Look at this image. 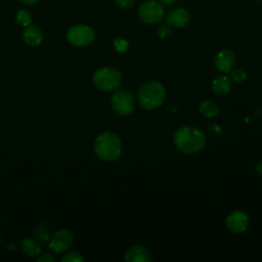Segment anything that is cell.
Listing matches in <instances>:
<instances>
[{
    "label": "cell",
    "instance_id": "6da1fadb",
    "mask_svg": "<svg viewBox=\"0 0 262 262\" xmlns=\"http://www.w3.org/2000/svg\"><path fill=\"white\" fill-rule=\"evenodd\" d=\"M174 144L185 154H194L202 150L206 144L203 131L194 126H183L174 133Z\"/></svg>",
    "mask_w": 262,
    "mask_h": 262
},
{
    "label": "cell",
    "instance_id": "7a4b0ae2",
    "mask_svg": "<svg viewBox=\"0 0 262 262\" xmlns=\"http://www.w3.org/2000/svg\"><path fill=\"white\" fill-rule=\"evenodd\" d=\"M94 151L102 161L117 160L122 154V142L120 137L113 132L100 133L94 141Z\"/></svg>",
    "mask_w": 262,
    "mask_h": 262
},
{
    "label": "cell",
    "instance_id": "3957f363",
    "mask_svg": "<svg viewBox=\"0 0 262 262\" xmlns=\"http://www.w3.org/2000/svg\"><path fill=\"white\" fill-rule=\"evenodd\" d=\"M166 96L164 86L158 81H149L143 84L138 91V102L145 110L159 107Z\"/></svg>",
    "mask_w": 262,
    "mask_h": 262
},
{
    "label": "cell",
    "instance_id": "277c9868",
    "mask_svg": "<svg viewBox=\"0 0 262 262\" xmlns=\"http://www.w3.org/2000/svg\"><path fill=\"white\" fill-rule=\"evenodd\" d=\"M94 86L105 92L116 91L122 82V75L120 71L115 68H102L97 70L92 78Z\"/></svg>",
    "mask_w": 262,
    "mask_h": 262
},
{
    "label": "cell",
    "instance_id": "5b68a950",
    "mask_svg": "<svg viewBox=\"0 0 262 262\" xmlns=\"http://www.w3.org/2000/svg\"><path fill=\"white\" fill-rule=\"evenodd\" d=\"M113 111L119 116L131 115L135 108V99L128 90H116L111 98Z\"/></svg>",
    "mask_w": 262,
    "mask_h": 262
},
{
    "label": "cell",
    "instance_id": "8992f818",
    "mask_svg": "<svg viewBox=\"0 0 262 262\" xmlns=\"http://www.w3.org/2000/svg\"><path fill=\"white\" fill-rule=\"evenodd\" d=\"M67 37L71 44L78 47H85L93 42L95 34L89 26L76 25L68 31Z\"/></svg>",
    "mask_w": 262,
    "mask_h": 262
},
{
    "label": "cell",
    "instance_id": "52a82bcc",
    "mask_svg": "<svg viewBox=\"0 0 262 262\" xmlns=\"http://www.w3.org/2000/svg\"><path fill=\"white\" fill-rule=\"evenodd\" d=\"M164 13L163 5L156 0L143 2L138 8V14L141 20L149 25H155L162 20Z\"/></svg>",
    "mask_w": 262,
    "mask_h": 262
},
{
    "label": "cell",
    "instance_id": "ba28073f",
    "mask_svg": "<svg viewBox=\"0 0 262 262\" xmlns=\"http://www.w3.org/2000/svg\"><path fill=\"white\" fill-rule=\"evenodd\" d=\"M74 243V233L69 229L57 230L50 238L48 248L55 253H62L70 249Z\"/></svg>",
    "mask_w": 262,
    "mask_h": 262
},
{
    "label": "cell",
    "instance_id": "9c48e42d",
    "mask_svg": "<svg viewBox=\"0 0 262 262\" xmlns=\"http://www.w3.org/2000/svg\"><path fill=\"white\" fill-rule=\"evenodd\" d=\"M249 223V217L244 211H233L226 217L225 220L227 229L233 233L244 232L248 228Z\"/></svg>",
    "mask_w": 262,
    "mask_h": 262
},
{
    "label": "cell",
    "instance_id": "30bf717a",
    "mask_svg": "<svg viewBox=\"0 0 262 262\" xmlns=\"http://www.w3.org/2000/svg\"><path fill=\"white\" fill-rule=\"evenodd\" d=\"M214 64L220 72L230 73L235 64V55L229 49H221L215 55Z\"/></svg>",
    "mask_w": 262,
    "mask_h": 262
},
{
    "label": "cell",
    "instance_id": "8fae6325",
    "mask_svg": "<svg viewBox=\"0 0 262 262\" xmlns=\"http://www.w3.org/2000/svg\"><path fill=\"white\" fill-rule=\"evenodd\" d=\"M190 21L189 12L181 7L174 8L169 11L167 15V23L171 27L175 28H184Z\"/></svg>",
    "mask_w": 262,
    "mask_h": 262
},
{
    "label": "cell",
    "instance_id": "7c38bea8",
    "mask_svg": "<svg viewBox=\"0 0 262 262\" xmlns=\"http://www.w3.org/2000/svg\"><path fill=\"white\" fill-rule=\"evenodd\" d=\"M125 260L129 262H150L152 257L145 247L141 245H134L127 250Z\"/></svg>",
    "mask_w": 262,
    "mask_h": 262
},
{
    "label": "cell",
    "instance_id": "4fadbf2b",
    "mask_svg": "<svg viewBox=\"0 0 262 262\" xmlns=\"http://www.w3.org/2000/svg\"><path fill=\"white\" fill-rule=\"evenodd\" d=\"M231 79L226 75H218L214 78L212 83V89L213 91L220 96H223L227 94L231 89Z\"/></svg>",
    "mask_w": 262,
    "mask_h": 262
},
{
    "label": "cell",
    "instance_id": "5bb4252c",
    "mask_svg": "<svg viewBox=\"0 0 262 262\" xmlns=\"http://www.w3.org/2000/svg\"><path fill=\"white\" fill-rule=\"evenodd\" d=\"M23 38L29 46H38L43 40V34L38 27L28 26L23 33Z\"/></svg>",
    "mask_w": 262,
    "mask_h": 262
},
{
    "label": "cell",
    "instance_id": "9a60e30c",
    "mask_svg": "<svg viewBox=\"0 0 262 262\" xmlns=\"http://www.w3.org/2000/svg\"><path fill=\"white\" fill-rule=\"evenodd\" d=\"M21 250L29 257H37L41 254L39 242L31 237H27L21 242Z\"/></svg>",
    "mask_w": 262,
    "mask_h": 262
},
{
    "label": "cell",
    "instance_id": "2e32d148",
    "mask_svg": "<svg viewBox=\"0 0 262 262\" xmlns=\"http://www.w3.org/2000/svg\"><path fill=\"white\" fill-rule=\"evenodd\" d=\"M199 111H200L201 115H203L206 118H215L219 115L220 107L215 101L207 99V100H204L200 104Z\"/></svg>",
    "mask_w": 262,
    "mask_h": 262
},
{
    "label": "cell",
    "instance_id": "e0dca14e",
    "mask_svg": "<svg viewBox=\"0 0 262 262\" xmlns=\"http://www.w3.org/2000/svg\"><path fill=\"white\" fill-rule=\"evenodd\" d=\"M15 21L21 27H28L32 23V15L26 9H20L15 15Z\"/></svg>",
    "mask_w": 262,
    "mask_h": 262
},
{
    "label": "cell",
    "instance_id": "ac0fdd59",
    "mask_svg": "<svg viewBox=\"0 0 262 262\" xmlns=\"http://www.w3.org/2000/svg\"><path fill=\"white\" fill-rule=\"evenodd\" d=\"M49 230H48V228L45 226V225H43V224H40L37 228H36V230H35V238L38 241V242H42V243H44V242H46V241H48L49 239Z\"/></svg>",
    "mask_w": 262,
    "mask_h": 262
},
{
    "label": "cell",
    "instance_id": "d6986e66",
    "mask_svg": "<svg viewBox=\"0 0 262 262\" xmlns=\"http://www.w3.org/2000/svg\"><path fill=\"white\" fill-rule=\"evenodd\" d=\"M231 78L234 82L236 83H242L246 80L247 78V73L245 70L241 69V68H236V69H232L231 70Z\"/></svg>",
    "mask_w": 262,
    "mask_h": 262
},
{
    "label": "cell",
    "instance_id": "ffe728a7",
    "mask_svg": "<svg viewBox=\"0 0 262 262\" xmlns=\"http://www.w3.org/2000/svg\"><path fill=\"white\" fill-rule=\"evenodd\" d=\"M83 260V256L78 252H70L61 258L62 262H82Z\"/></svg>",
    "mask_w": 262,
    "mask_h": 262
},
{
    "label": "cell",
    "instance_id": "44dd1931",
    "mask_svg": "<svg viewBox=\"0 0 262 262\" xmlns=\"http://www.w3.org/2000/svg\"><path fill=\"white\" fill-rule=\"evenodd\" d=\"M114 46L116 48V50L120 53H124L128 50L129 44L125 39H121V38H117L114 40Z\"/></svg>",
    "mask_w": 262,
    "mask_h": 262
},
{
    "label": "cell",
    "instance_id": "7402d4cb",
    "mask_svg": "<svg viewBox=\"0 0 262 262\" xmlns=\"http://www.w3.org/2000/svg\"><path fill=\"white\" fill-rule=\"evenodd\" d=\"M170 34H171V29L168 26H162L158 30V35L161 39H165V38L169 37Z\"/></svg>",
    "mask_w": 262,
    "mask_h": 262
},
{
    "label": "cell",
    "instance_id": "603a6c76",
    "mask_svg": "<svg viewBox=\"0 0 262 262\" xmlns=\"http://www.w3.org/2000/svg\"><path fill=\"white\" fill-rule=\"evenodd\" d=\"M115 3L121 8H130L135 0H114Z\"/></svg>",
    "mask_w": 262,
    "mask_h": 262
},
{
    "label": "cell",
    "instance_id": "cb8c5ba5",
    "mask_svg": "<svg viewBox=\"0 0 262 262\" xmlns=\"http://www.w3.org/2000/svg\"><path fill=\"white\" fill-rule=\"evenodd\" d=\"M38 261L39 262H53V261H55V258L51 254L45 253V254H42V255L40 254L39 255Z\"/></svg>",
    "mask_w": 262,
    "mask_h": 262
},
{
    "label": "cell",
    "instance_id": "d4e9b609",
    "mask_svg": "<svg viewBox=\"0 0 262 262\" xmlns=\"http://www.w3.org/2000/svg\"><path fill=\"white\" fill-rule=\"evenodd\" d=\"M256 170H257L258 173L262 174V162H260V163H258V164L256 165Z\"/></svg>",
    "mask_w": 262,
    "mask_h": 262
},
{
    "label": "cell",
    "instance_id": "484cf974",
    "mask_svg": "<svg viewBox=\"0 0 262 262\" xmlns=\"http://www.w3.org/2000/svg\"><path fill=\"white\" fill-rule=\"evenodd\" d=\"M19 1L23 3H26V4H34V3L38 2L39 0H19Z\"/></svg>",
    "mask_w": 262,
    "mask_h": 262
},
{
    "label": "cell",
    "instance_id": "4316f807",
    "mask_svg": "<svg viewBox=\"0 0 262 262\" xmlns=\"http://www.w3.org/2000/svg\"><path fill=\"white\" fill-rule=\"evenodd\" d=\"M176 0H160V2L164 3V4H172L173 2H175Z\"/></svg>",
    "mask_w": 262,
    "mask_h": 262
}]
</instances>
